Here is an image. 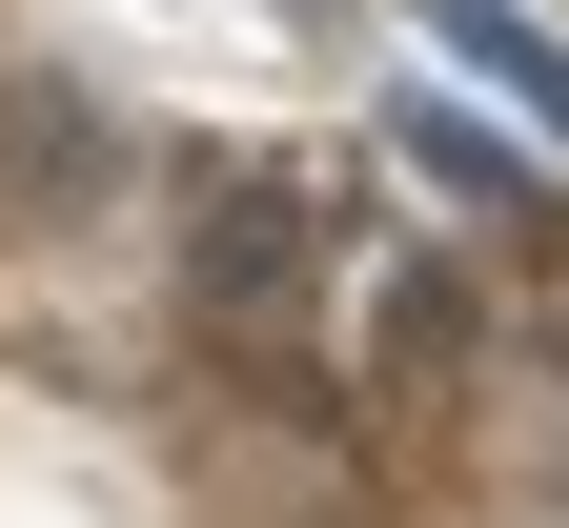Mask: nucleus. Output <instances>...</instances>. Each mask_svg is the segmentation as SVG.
<instances>
[{
	"label": "nucleus",
	"instance_id": "2",
	"mask_svg": "<svg viewBox=\"0 0 569 528\" xmlns=\"http://www.w3.org/2000/svg\"><path fill=\"white\" fill-rule=\"evenodd\" d=\"M407 163H427V183H468V203H529V163H509L488 122H448V102H407Z\"/></svg>",
	"mask_w": 569,
	"mask_h": 528
},
{
	"label": "nucleus",
	"instance_id": "1",
	"mask_svg": "<svg viewBox=\"0 0 569 528\" xmlns=\"http://www.w3.org/2000/svg\"><path fill=\"white\" fill-rule=\"evenodd\" d=\"M427 41H448V61H468V82H509V102H529V122L569 142V41L529 21V0H427Z\"/></svg>",
	"mask_w": 569,
	"mask_h": 528
},
{
	"label": "nucleus",
	"instance_id": "3",
	"mask_svg": "<svg viewBox=\"0 0 569 528\" xmlns=\"http://www.w3.org/2000/svg\"><path fill=\"white\" fill-rule=\"evenodd\" d=\"M203 285H224V306H264V285H284V223H264V203H224V223H203Z\"/></svg>",
	"mask_w": 569,
	"mask_h": 528
}]
</instances>
